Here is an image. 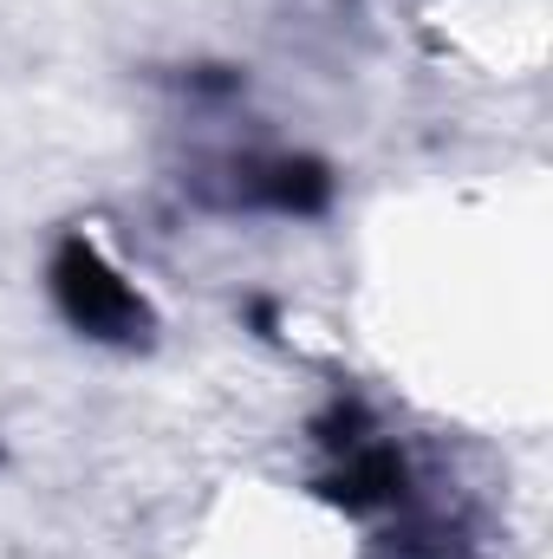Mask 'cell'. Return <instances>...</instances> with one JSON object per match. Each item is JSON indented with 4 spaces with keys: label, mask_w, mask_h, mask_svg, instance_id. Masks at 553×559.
<instances>
[{
    "label": "cell",
    "mask_w": 553,
    "mask_h": 559,
    "mask_svg": "<svg viewBox=\"0 0 553 559\" xmlns=\"http://www.w3.org/2000/svg\"><path fill=\"white\" fill-rule=\"evenodd\" d=\"M52 293L66 306V319L92 338H150V306L125 274L105 267V254L92 241H66L52 261Z\"/></svg>",
    "instance_id": "1"
}]
</instances>
